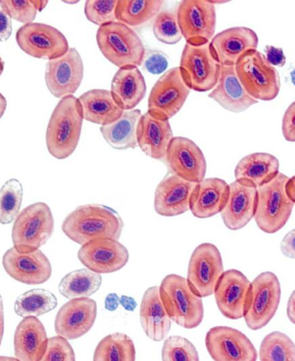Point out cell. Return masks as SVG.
I'll list each match as a JSON object with an SVG mask.
<instances>
[{
    "mask_svg": "<svg viewBox=\"0 0 295 361\" xmlns=\"http://www.w3.org/2000/svg\"><path fill=\"white\" fill-rule=\"evenodd\" d=\"M168 60L164 54L160 51L150 52L148 56L145 54L143 65L148 72L151 75H161L168 68Z\"/></svg>",
    "mask_w": 295,
    "mask_h": 361,
    "instance_id": "ee69618b",
    "label": "cell"
},
{
    "mask_svg": "<svg viewBox=\"0 0 295 361\" xmlns=\"http://www.w3.org/2000/svg\"><path fill=\"white\" fill-rule=\"evenodd\" d=\"M16 40L23 52L37 59L56 60L68 51L67 38L59 30L40 23L23 25Z\"/></svg>",
    "mask_w": 295,
    "mask_h": 361,
    "instance_id": "30bf717a",
    "label": "cell"
},
{
    "mask_svg": "<svg viewBox=\"0 0 295 361\" xmlns=\"http://www.w3.org/2000/svg\"><path fill=\"white\" fill-rule=\"evenodd\" d=\"M279 163L274 155L267 153H255L241 160L235 169L236 180L258 189L279 173Z\"/></svg>",
    "mask_w": 295,
    "mask_h": 361,
    "instance_id": "f546056e",
    "label": "cell"
},
{
    "mask_svg": "<svg viewBox=\"0 0 295 361\" xmlns=\"http://www.w3.org/2000/svg\"><path fill=\"white\" fill-rule=\"evenodd\" d=\"M124 224L115 209L99 204L81 205L66 217L62 231L73 242L83 246L102 238L119 240Z\"/></svg>",
    "mask_w": 295,
    "mask_h": 361,
    "instance_id": "6da1fadb",
    "label": "cell"
},
{
    "mask_svg": "<svg viewBox=\"0 0 295 361\" xmlns=\"http://www.w3.org/2000/svg\"><path fill=\"white\" fill-rule=\"evenodd\" d=\"M0 361H20L13 357L0 356Z\"/></svg>",
    "mask_w": 295,
    "mask_h": 361,
    "instance_id": "db71d44e",
    "label": "cell"
},
{
    "mask_svg": "<svg viewBox=\"0 0 295 361\" xmlns=\"http://www.w3.org/2000/svg\"><path fill=\"white\" fill-rule=\"evenodd\" d=\"M0 5L11 18L25 25L33 23L38 11L36 0H0Z\"/></svg>",
    "mask_w": 295,
    "mask_h": 361,
    "instance_id": "b9f144b4",
    "label": "cell"
},
{
    "mask_svg": "<svg viewBox=\"0 0 295 361\" xmlns=\"http://www.w3.org/2000/svg\"><path fill=\"white\" fill-rule=\"evenodd\" d=\"M78 258L96 274H112L126 267L129 262V251L118 240L97 239L81 246Z\"/></svg>",
    "mask_w": 295,
    "mask_h": 361,
    "instance_id": "d6986e66",
    "label": "cell"
},
{
    "mask_svg": "<svg viewBox=\"0 0 295 361\" xmlns=\"http://www.w3.org/2000/svg\"><path fill=\"white\" fill-rule=\"evenodd\" d=\"M39 361H76L75 351L67 339L56 336L49 339L44 355Z\"/></svg>",
    "mask_w": 295,
    "mask_h": 361,
    "instance_id": "7bdbcfd3",
    "label": "cell"
},
{
    "mask_svg": "<svg viewBox=\"0 0 295 361\" xmlns=\"http://www.w3.org/2000/svg\"><path fill=\"white\" fill-rule=\"evenodd\" d=\"M85 121L109 126L120 118L124 110L116 104L111 91L93 89L83 93L79 98Z\"/></svg>",
    "mask_w": 295,
    "mask_h": 361,
    "instance_id": "4dcf8cb0",
    "label": "cell"
},
{
    "mask_svg": "<svg viewBox=\"0 0 295 361\" xmlns=\"http://www.w3.org/2000/svg\"><path fill=\"white\" fill-rule=\"evenodd\" d=\"M241 83L252 98L271 101L281 90V80L277 68L258 50L246 53L235 65Z\"/></svg>",
    "mask_w": 295,
    "mask_h": 361,
    "instance_id": "8992f818",
    "label": "cell"
},
{
    "mask_svg": "<svg viewBox=\"0 0 295 361\" xmlns=\"http://www.w3.org/2000/svg\"><path fill=\"white\" fill-rule=\"evenodd\" d=\"M230 185L219 178H205L197 184L190 201V211L197 219H209L222 212L227 205Z\"/></svg>",
    "mask_w": 295,
    "mask_h": 361,
    "instance_id": "484cf974",
    "label": "cell"
},
{
    "mask_svg": "<svg viewBox=\"0 0 295 361\" xmlns=\"http://www.w3.org/2000/svg\"><path fill=\"white\" fill-rule=\"evenodd\" d=\"M174 138L169 120L155 118L150 114L142 115L137 129V141L147 157L165 160L169 146Z\"/></svg>",
    "mask_w": 295,
    "mask_h": 361,
    "instance_id": "d4e9b609",
    "label": "cell"
},
{
    "mask_svg": "<svg viewBox=\"0 0 295 361\" xmlns=\"http://www.w3.org/2000/svg\"><path fill=\"white\" fill-rule=\"evenodd\" d=\"M286 191L287 196L289 197V199L292 200L293 203L295 204V176L290 178L289 181H287Z\"/></svg>",
    "mask_w": 295,
    "mask_h": 361,
    "instance_id": "f907efd6",
    "label": "cell"
},
{
    "mask_svg": "<svg viewBox=\"0 0 295 361\" xmlns=\"http://www.w3.org/2000/svg\"><path fill=\"white\" fill-rule=\"evenodd\" d=\"M4 68H5V61H4L1 56H0V75H2Z\"/></svg>",
    "mask_w": 295,
    "mask_h": 361,
    "instance_id": "11a10c76",
    "label": "cell"
},
{
    "mask_svg": "<svg viewBox=\"0 0 295 361\" xmlns=\"http://www.w3.org/2000/svg\"><path fill=\"white\" fill-rule=\"evenodd\" d=\"M259 357L261 361H295V344L286 334L272 332L264 337Z\"/></svg>",
    "mask_w": 295,
    "mask_h": 361,
    "instance_id": "8d00e7d4",
    "label": "cell"
},
{
    "mask_svg": "<svg viewBox=\"0 0 295 361\" xmlns=\"http://www.w3.org/2000/svg\"><path fill=\"white\" fill-rule=\"evenodd\" d=\"M100 52L119 68H138L146 51L141 38L131 27L118 21L99 27L96 35Z\"/></svg>",
    "mask_w": 295,
    "mask_h": 361,
    "instance_id": "3957f363",
    "label": "cell"
},
{
    "mask_svg": "<svg viewBox=\"0 0 295 361\" xmlns=\"http://www.w3.org/2000/svg\"><path fill=\"white\" fill-rule=\"evenodd\" d=\"M23 185L16 178L6 182L0 189V224H9L20 212Z\"/></svg>",
    "mask_w": 295,
    "mask_h": 361,
    "instance_id": "74e56055",
    "label": "cell"
},
{
    "mask_svg": "<svg viewBox=\"0 0 295 361\" xmlns=\"http://www.w3.org/2000/svg\"><path fill=\"white\" fill-rule=\"evenodd\" d=\"M287 314L291 323L295 324V290L287 302Z\"/></svg>",
    "mask_w": 295,
    "mask_h": 361,
    "instance_id": "681fc988",
    "label": "cell"
},
{
    "mask_svg": "<svg viewBox=\"0 0 295 361\" xmlns=\"http://www.w3.org/2000/svg\"><path fill=\"white\" fill-rule=\"evenodd\" d=\"M292 78H293V82L294 83L295 85V69H294V71L292 73Z\"/></svg>",
    "mask_w": 295,
    "mask_h": 361,
    "instance_id": "9f6ffc18",
    "label": "cell"
},
{
    "mask_svg": "<svg viewBox=\"0 0 295 361\" xmlns=\"http://www.w3.org/2000/svg\"><path fill=\"white\" fill-rule=\"evenodd\" d=\"M7 108V100L5 96L0 93V118L5 114Z\"/></svg>",
    "mask_w": 295,
    "mask_h": 361,
    "instance_id": "f5cc1de1",
    "label": "cell"
},
{
    "mask_svg": "<svg viewBox=\"0 0 295 361\" xmlns=\"http://www.w3.org/2000/svg\"><path fill=\"white\" fill-rule=\"evenodd\" d=\"M44 324L37 317H25L14 335V353L20 361H39L48 346Z\"/></svg>",
    "mask_w": 295,
    "mask_h": 361,
    "instance_id": "83f0119b",
    "label": "cell"
},
{
    "mask_svg": "<svg viewBox=\"0 0 295 361\" xmlns=\"http://www.w3.org/2000/svg\"><path fill=\"white\" fill-rule=\"evenodd\" d=\"M283 137L287 142H295V101L287 109L282 118Z\"/></svg>",
    "mask_w": 295,
    "mask_h": 361,
    "instance_id": "f6af8a7d",
    "label": "cell"
},
{
    "mask_svg": "<svg viewBox=\"0 0 295 361\" xmlns=\"http://www.w3.org/2000/svg\"><path fill=\"white\" fill-rule=\"evenodd\" d=\"M54 221L48 204L38 202L19 213L11 232L14 247L20 251L37 250L54 232Z\"/></svg>",
    "mask_w": 295,
    "mask_h": 361,
    "instance_id": "52a82bcc",
    "label": "cell"
},
{
    "mask_svg": "<svg viewBox=\"0 0 295 361\" xmlns=\"http://www.w3.org/2000/svg\"><path fill=\"white\" fill-rule=\"evenodd\" d=\"M230 185L227 205L221 212L223 222L229 230L239 231L255 217L258 207V189L235 180Z\"/></svg>",
    "mask_w": 295,
    "mask_h": 361,
    "instance_id": "603a6c76",
    "label": "cell"
},
{
    "mask_svg": "<svg viewBox=\"0 0 295 361\" xmlns=\"http://www.w3.org/2000/svg\"><path fill=\"white\" fill-rule=\"evenodd\" d=\"M83 120L79 99L71 95L60 100L46 131V145L53 157L64 160L75 152L79 145Z\"/></svg>",
    "mask_w": 295,
    "mask_h": 361,
    "instance_id": "7a4b0ae2",
    "label": "cell"
},
{
    "mask_svg": "<svg viewBox=\"0 0 295 361\" xmlns=\"http://www.w3.org/2000/svg\"><path fill=\"white\" fill-rule=\"evenodd\" d=\"M258 37L247 27H233L213 37L211 46L213 56L221 66H235L248 52L258 50Z\"/></svg>",
    "mask_w": 295,
    "mask_h": 361,
    "instance_id": "7402d4cb",
    "label": "cell"
},
{
    "mask_svg": "<svg viewBox=\"0 0 295 361\" xmlns=\"http://www.w3.org/2000/svg\"><path fill=\"white\" fill-rule=\"evenodd\" d=\"M56 297L44 289L30 290L18 298L15 312L21 317H37L56 308Z\"/></svg>",
    "mask_w": 295,
    "mask_h": 361,
    "instance_id": "d590c367",
    "label": "cell"
},
{
    "mask_svg": "<svg viewBox=\"0 0 295 361\" xmlns=\"http://www.w3.org/2000/svg\"><path fill=\"white\" fill-rule=\"evenodd\" d=\"M3 267L15 281L30 286L44 284L52 274V264L40 250L25 252L11 247L4 255Z\"/></svg>",
    "mask_w": 295,
    "mask_h": 361,
    "instance_id": "2e32d148",
    "label": "cell"
},
{
    "mask_svg": "<svg viewBox=\"0 0 295 361\" xmlns=\"http://www.w3.org/2000/svg\"><path fill=\"white\" fill-rule=\"evenodd\" d=\"M289 178L279 173L273 180L258 189V207L255 220L258 228L274 234L285 226L294 204L287 196L286 185Z\"/></svg>",
    "mask_w": 295,
    "mask_h": 361,
    "instance_id": "5b68a950",
    "label": "cell"
},
{
    "mask_svg": "<svg viewBox=\"0 0 295 361\" xmlns=\"http://www.w3.org/2000/svg\"><path fill=\"white\" fill-rule=\"evenodd\" d=\"M92 361H136L134 341L126 334H111L97 345Z\"/></svg>",
    "mask_w": 295,
    "mask_h": 361,
    "instance_id": "e575fe53",
    "label": "cell"
},
{
    "mask_svg": "<svg viewBox=\"0 0 295 361\" xmlns=\"http://www.w3.org/2000/svg\"><path fill=\"white\" fill-rule=\"evenodd\" d=\"M147 92L146 82L138 68H119L112 79L111 92L124 111L134 110Z\"/></svg>",
    "mask_w": 295,
    "mask_h": 361,
    "instance_id": "f1b7e54d",
    "label": "cell"
},
{
    "mask_svg": "<svg viewBox=\"0 0 295 361\" xmlns=\"http://www.w3.org/2000/svg\"><path fill=\"white\" fill-rule=\"evenodd\" d=\"M153 33L155 38L162 44L174 45L182 39L179 26L177 11L163 10L155 18Z\"/></svg>",
    "mask_w": 295,
    "mask_h": 361,
    "instance_id": "f35d334b",
    "label": "cell"
},
{
    "mask_svg": "<svg viewBox=\"0 0 295 361\" xmlns=\"http://www.w3.org/2000/svg\"><path fill=\"white\" fill-rule=\"evenodd\" d=\"M266 59L273 67H283L286 63V56L282 49L273 46L265 48Z\"/></svg>",
    "mask_w": 295,
    "mask_h": 361,
    "instance_id": "7dc6e473",
    "label": "cell"
},
{
    "mask_svg": "<svg viewBox=\"0 0 295 361\" xmlns=\"http://www.w3.org/2000/svg\"><path fill=\"white\" fill-rule=\"evenodd\" d=\"M208 97L232 114H242L258 103L241 83L235 66H221L219 82Z\"/></svg>",
    "mask_w": 295,
    "mask_h": 361,
    "instance_id": "cb8c5ba5",
    "label": "cell"
},
{
    "mask_svg": "<svg viewBox=\"0 0 295 361\" xmlns=\"http://www.w3.org/2000/svg\"><path fill=\"white\" fill-rule=\"evenodd\" d=\"M190 94L179 68L163 73L155 84L148 101V114L155 118L169 120L183 107Z\"/></svg>",
    "mask_w": 295,
    "mask_h": 361,
    "instance_id": "7c38bea8",
    "label": "cell"
},
{
    "mask_svg": "<svg viewBox=\"0 0 295 361\" xmlns=\"http://www.w3.org/2000/svg\"><path fill=\"white\" fill-rule=\"evenodd\" d=\"M165 161L171 173L183 180L199 184L207 173V161L199 146L191 139L174 137L169 146Z\"/></svg>",
    "mask_w": 295,
    "mask_h": 361,
    "instance_id": "ac0fdd59",
    "label": "cell"
},
{
    "mask_svg": "<svg viewBox=\"0 0 295 361\" xmlns=\"http://www.w3.org/2000/svg\"><path fill=\"white\" fill-rule=\"evenodd\" d=\"M159 290L171 320L186 329L199 327L204 319L203 301L190 288L186 278L167 275Z\"/></svg>",
    "mask_w": 295,
    "mask_h": 361,
    "instance_id": "277c9868",
    "label": "cell"
},
{
    "mask_svg": "<svg viewBox=\"0 0 295 361\" xmlns=\"http://www.w3.org/2000/svg\"><path fill=\"white\" fill-rule=\"evenodd\" d=\"M179 68L190 90L208 92L219 82L221 65L213 56L210 42L202 44L186 42Z\"/></svg>",
    "mask_w": 295,
    "mask_h": 361,
    "instance_id": "ba28073f",
    "label": "cell"
},
{
    "mask_svg": "<svg viewBox=\"0 0 295 361\" xmlns=\"http://www.w3.org/2000/svg\"><path fill=\"white\" fill-rule=\"evenodd\" d=\"M197 184L169 173L159 183L155 192L154 208L162 216L184 214L190 209V201Z\"/></svg>",
    "mask_w": 295,
    "mask_h": 361,
    "instance_id": "44dd1931",
    "label": "cell"
},
{
    "mask_svg": "<svg viewBox=\"0 0 295 361\" xmlns=\"http://www.w3.org/2000/svg\"><path fill=\"white\" fill-rule=\"evenodd\" d=\"M164 3L161 0H119L116 21L129 27L142 26L161 13Z\"/></svg>",
    "mask_w": 295,
    "mask_h": 361,
    "instance_id": "d6a6232c",
    "label": "cell"
},
{
    "mask_svg": "<svg viewBox=\"0 0 295 361\" xmlns=\"http://www.w3.org/2000/svg\"><path fill=\"white\" fill-rule=\"evenodd\" d=\"M141 116L142 112L138 109L124 111L116 121L100 127L101 134L114 149H134L138 146L137 129Z\"/></svg>",
    "mask_w": 295,
    "mask_h": 361,
    "instance_id": "1f68e13d",
    "label": "cell"
},
{
    "mask_svg": "<svg viewBox=\"0 0 295 361\" xmlns=\"http://www.w3.org/2000/svg\"><path fill=\"white\" fill-rule=\"evenodd\" d=\"M224 271L219 248L212 243H202L194 250L190 258L186 281L197 296L207 298L215 294Z\"/></svg>",
    "mask_w": 295,
    "mask_h": 361,
    "instance_id": "8fae6325",
    "label": "cell"
},
{
    "mask_svg": "<svg viewBox=\"0 0 295 361\" xmlns=\"http://www.w3.org/2000/svg\"><path fill=\"white\" fill-rule=\"evenodd\" d=\"M101 284V274L88 269H80L71 271L61 279L59 292L70 300L89 298L98 292Z\"/></svg>",
    "mask_w": 295,
    "mask_h": 361,
    "instance_id": "836d02e7",
    "label": "cell"
},
{
    "mask_svg": "<svg viewBox=\"0 0 295 361\" xmlns=\"http://www.w3.org/2000/svg\"><path fill=\"white\" fill-rule=\"evenodd\" d=\"M162 361H200L199 353L188 339L180 336H169L162 349Z\"/></svg>",
    "mask_w": 295,
    "mask_h": 361,
    "instance_id": "ab89813d",
    "label": "cell"
},
{
    "mask_svg": "<svg viewBox=\"0 0 295 361\" xmlns=\"http://www.w3.org/2000/svg\"><path fill=\"white\" fill-rule=\"evenodd\" d=\"M116 5V0H88L85 4V17L100 27L115 22Z\"/></svg>",
    "mask_w": 295,
    "mask_h": 361,
    "instance_id": "60d3db41",
    "label": "cell"
},
{
    "mask_svg": "<svg viewBox=\"0 0 295 361\" xmlns=\"http://www.w3.org/2000/svg\"><path fill=\"white\" fill-rule=\"evenodd\" d=\"M281 251L287 258L295 259V228L287 233L281 243Z\"/></svg>",
    "mask_w": 295,
    "mask_h": 361,
    "instance_id": "c3c4849f",
    "label": "cell"
},
{
    "mask_svg": "<svg viewBox=\"0 0 295 361\" xmlns=\"http://www.w3.org/2000/svg\"><path fill=\"white\" fill-rule=\"evenodd\" d=\"M281 296L277 275L271 271L259 274L251 283L250 302L244 315L248 328L258 331L266 327L277 312Z\"/></svg>",
    "mask_w": 295,
    "mask_h": 361,
    "instance_id": "9c48e42d",
    "label": "cell"
},
{
    "mask_svg": "<svg viewBox=\"0 0 295 361\" xmlns=\"http://www.w3.org/2000/svg\"><path fill=\"white\" fill-rule=\"evenodd\" d=\"M13 33L11 18L0 5V42H6Z\"/></svg>",
    "mask_w": 295,
    "mask_h": 361,
    "instance_id": "bcb514c9",
    "label": "cell"
},
{
    "mask_svg": "<svg viewBox=\"0 0 295 361\" xmlns=\"http://www.w3.org/2000/svg\"><path fill=\"white\" fill-rule=\"evenodd\" d=\"M176 11L179 26L186 42L202 44L215 37L216 10L208 0H183Z\"/></svg>",
    "mask_w": 295,
    "mask_h": 361,
    "instance_id": "4fadbf2b",
    "label": "cell"
},
{
    "mask_svg": "<svg viewBox=\"0 0 295 361\" xmlns=\"http://www.w3.org/2000/svg\"><path fill=\"white\" fill-rule=\"evenodd\" d=\"M205 347L215 361H256L258 352L251 341L238 329L217 326L205 336Z\"/></svg>",
    "mask_w": 295,
    "mask_h": 361,
    "instance_id": "5bb4252c",
    "label": "cell"
},
{
    "mask_svg": "<svg viewBox=\"0 0 295 361\" xmlns=\"http://www.w3.org/2000/svg\"><path fill=\"white\" fill-rule=\"evenodd\" d=\"M251 283L240 271H224L216 286L215 295L217 308L228 319L244 317L250 302Z\"/></svg>",
    "mask_w": 295,
    "mask_h": 361,
    "instance_id": "e0dca14e",
    "label": "cell"
},
{
    "mask_svg": "<svg viewBox=\"0 0 295 361\" xmlns=\"http://www.w3.org/2000/svg\"><path fill=\"white\" fill-rule=\"evenodd\" d=\"M97 318V302L89 298L69 300L58 312L54 329L57 336L76 340L91 331Z\"/></svg>",
    "mask_w": 295,
    "mask_h": 361,
    "instance_id": "ffe728a7",
    "label": "cell"
},
{
    "mask_svg": "<svg viewBox=\"0 0 295 361\" xmlns=\"http://www.w3.org/2000/svg\"><path fill=\"white\" fill-rule=\"evenodd\" d=\"M83 77V60L76 48H70L64 56L47 64L46 85L56 98L73 95L80 87Z\"/></svg>",
    "mask_w": 295,
    "mask_h": 361,
    "instance_id": "9a60e30c",
    "label": "cell"
},
{
    "mask_svg": "<svg viewBox=\"0 0 295 361\" xmlns=\"http://www.w3.org/2000/svg\"><path fill=\"white\" fill-rule=\"evenodd\" d=\"M4 331H5V315H4V305L1 295H0V346H1Z\"/></svg>",
    "mask_w": 295,
    "mask_h": 361,
    "instance_id": "816d5d0a",
    "label": "cell"
},
{
    "mask_svg": "<svg viewBox=\"0 0 295 361\" xmlns=\"http://www.w3.org/2000/svg\"><path fill=\"white\" fill-rule=\"evenodd\" d=\"M140 324L150 340L161 341L171 329L172 320L166 312L159 286H152L143 294L140 305Z\"/></svg>",
    "mask_w": 295,
    "mask_h": 361,
    "instance_id": "4316f807",
    "label": "cell"
}]
</instances>
